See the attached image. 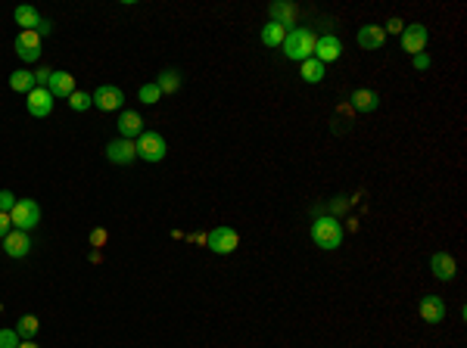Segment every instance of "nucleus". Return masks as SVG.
Returning <instances> with one entry per match:
<instances>
[{
	"instance_id": "nucleus-20",
	"label": "nucleus",
	"mask_w": 467,
	"mask_h": 348,
	"mask_svg": "<svg viewBox=\"0 0 467 348\" xmlns=\"http://www.w3.org/2000/svg\"><path fill=\"white\" fill-rule=\"evenodd\" d=\"M287 32L290 28H284V25H277V22H268V25H262V34H258V41L265 44V47H280L284 44V38H287Z\"/></svg>"
},
{
	"instance_id": "nucleus-12",
	"label": "nucleus",
	"mask_w": 467,
	"mask_h": 348,
	"mask_svg": "<svg viewBox=\"0 0 467 348\" xmlns=\"http://www.w3.org/2000/svg\"><path fill=\"white\" fill-rule=\"evenodd\" d=\"M116 128H119L121 140H138V137L143 134V119H140L138 112H131V109H125V112L119 115Z\"/></svg>"
},
{
	"instance_id": "nucleus-13",
	"label": "nucleus",
	"mask_w": 467,
	"mask_h": 348,
	"mask_svg": "<svg viewBox=\"0 0 467 348\" xmlns=\"http://www.w3.org/2000/svg\"><path fill=\"white\" fill-rule=\"evenodd\" d=\"M4 252L10 258H25L28 252H32V239H28L25 230H10V234L4 236Z\"/></svg>"
},
{
	"instance_id": "nucleus-30",
	"label": "nucleus",
	"mask_w": 467,
	"mask_h": 348,
	"mask_svg": "<svg viewBox=\"0 0 467 348\" xmlns=\"http://www.w3.org/2000/svg\"><path fill=\"white\" fill-rule=\"evenodd\" d=\"M106 239H110V234H106L103 227L91 230V246H93V249H103V246H106Z\"/></svg>"
},
{
	"instance_id": "nucleus-31",
	"label": "nucleus",
	"mask_w": 467,
	"mask_h": 348,
	"mask_svg": "<svg viewBox=\"0 0 467 348\" xmlns=\"http://www.w3.org/2000/svg\"><path fill=\"white\" fill-rule=\"evenodd\" d=\"M402 28H405V22L393 16V19H390V22H386V25H383V34H402Z\"/></svg>"
},
{
	"instance_id": "nucleus-4",
	"label": "nucleus",
	"mask_w": 467,
	"mask_h": 348,
	"mask_svg": "<svg viewBox=\"0 0 467 348\" xmlns=\"http://www.w3.org/2000/svg\"><path fill=\"white\" fill-rule=\"evenodd\" d=\"M206 246H209L215 255H231V252H237V246H240V234L234 227H228V224H218V227L209 230Z\"/></svg>"
},
{
	"instance_id": "nucleus-18",
	"label": "nucleus",
	"mask_w": 467,
	"mask_h": 348,
	"mask_svg": "<svg viewBox=\"0 0 467 348\" xmlns=\"http://www.w3.org/2000/svg\"><path fill=\"white\" fill-rule=\"evenodd\" d=\"M268 13H271V22H277V25H284V28L296 25V6L287 4V0H275L268 6Z\"/></svg>"
},
{
	"instance_id": "nucleus-6",
	"label": "nucleus",
	"mask_w": 467,
	"mask_h": 348,
	"mask_svg": "<svg viewBox=\"0 0 467 348\" xmlns=\"http://www.w3.org/2000/svg\"><path fill=\"white\" fill-rule=\"evenodd\" d=\"M91 97H93V106H97L100 112H116V109L125 106V93H121V87H116V84H100Z\"/></svg>"
},
{
	"instance_id": "nucleus-9",
	"label": "nucleus",
	"mask_w": 467,
	"mask_h": 348,
	"mask_svg": "<svg viewBox=\"0 0 467 348\" xmlns=\"http://www.w3.org/2000/svg\"><path fill=\"white\" fill-rule=\"evenodd\" d=\"M13 50H16L19 60L38 62L41 60V38L34 32H19V38H16V44H13Z\"/></svg>"
},
{
	"instance_id": "nucleus-5",
	"label": "nucleus",
	"mask_w": 467,
	"mask_h": 348,
	"mask_svg": "<svg viewBox=\"0 0 467 348\" xmlns=\"http://www.w3.org/2000/svg\"><path fill=\"white\" fill-rule=\"evenodd\" d=\"M10 221H13V230H32V227H38V221H41V206L34 199H16V206H13V212H10Z\"/></svg>"
},
{
	"instance_id": "nucleus-2",
	"label": "nucleus",
	"mask_w": 467,
	"mask_h": 348,
	"mask_svg": "<svg viewBox=\"0 0 467 348\" xmlns=\"http://www.w3.org/2000/svg\"><path fill=\"white\" fill-rule=\"evenodd\" d=\"M312 243L318 246V249H324V252H334V249H340L343 246V224L336 221V218H318V221L312 224Z\"/></svg>"
},
{
	"instance_id": "nucleus-1",
	"label": "nucleus",
	"mask_w": 467,
	"mask_h": 348,
	"mask_svg": "<svg viewBox=\"0 0 467 348\" xmlns=\"http://www.w3.org/2000/svg\"><path fill=\"white\" fill-rule=\"evenodd\" d=\"M315 44H318V34L312 28H290L284 38V56L287 60H296V62H305L315 56Z\"/></svg>"
},
{
	"instance_id": "nucleus-28",
	"label": "nucleus",
	"mask_w": 467,
	"mask_h": 348,
	"mask_svg": "<svg viewBox=\"0 0 467 348\" xmlns=\"http://www.w3.org/2000/svg\"><path fill=\"white\" fill-rule=\"evenodd\" d=\"M22 339H19L16 330H0V348H16Z\"/></svg>"
},
{
	"instance_id": "nucleus-17",
	"label": "nucleus",
	"mask_w": 467,
	"mask_h": 348,
	"mask_svg": "<svg viewBox=\"0 0 467 348\" xmlns=\"http://www.w3.org/2000/svg\"><path fill=\"white\" fill-rule=\"evenodd\" d=\"M355 41H358V47H362V50H380V47H383V41H386L383 25H362V28H358V34H355Z\"/></svg>"
},
{
	"instance_id": "nucleus-7",
	"label": "nucleus",
	"mask_w": 467,
	"mask_h": 348,
	"mask_svg": "<svg viewBox=\"0 0 467 348\" xmlns=\"http://www.w3.org/2000/svg\"><path fill=\"white\" fill-rule=\"evenodd\" d=\"M427 41H430V32H427V25H405L402 28V50L405 53H412V56H418V53H427Z\"/></svg>"
},
{
	"instance_id": "nucleus-3",
	"label": "nucleus",
	"mask_w": 467,
	"mask_h": 348,
	"mask_svg": "<svg viewBox=\"0 0 467 348\" xmlns=\"http://www.w3.org/2000/svg\"><path fill=\"white\" fill-rule=\"evenodd\" d=\"M134 147H138V159H143V162H162L165 152H169L165 137L156 134V130H143L138 140H134Z\"/></svg>"
},
{
	"instance_id": "nucleus-23",
	"label": "nucleus",
	"mask_w": 467,
	"mask_h": 348,
	"mask_svg": "<svg viewBox=\"0 0 467 348\" xmlns=\"http://www.w3.org/2000/svg\"><path fill=\"white\" fill-rule=\"evenodd\" d=\"M13 16H16V25H22V32H34L41 22V13L34 10V6H16Z\"/></svg>"
},
{
	"instance_id": "nucleus-33",
	"label": "nucleus",
	"mask_w": 467,
	"mask_h": 348,
	"mask_svg": "<svg viewBox=\"0 0 467 348\" xmlns=\"http://www.w3.org/2000/svg\"><path fill=\"white\" fill-rule=\"evenodd\" d=\"M50 32H53V22H50V19H44V16H41V22H38V28H34V34H38V38H44V34H50Z\"/></svg>"
},
{
	"instance_id": "nucleus-32",
	"label": "nucleus",
	"mask_w": 467,
	"mask_h": 348,
	"mask_svg": "<svg viewBox=\"0 0 467 348\" xmlns=\"http://www.w3.org/2000/svg\"><path fill=\"white\" fill-rule=\"evenodd\" d=\"M50 75H53V72H50V69H41V72H34V87H47V84H50Z\"/></svg>"
},
{
	"instance_id": "nucleus-25",
	"label": "nucleus",
	"mask_w": 467,
	"mask_h": 348,
	"mask_svg": "<svg viewBox=\"0 0 467 348\" xmlns=\"http://www.w3.org/2000/svg\"><path fill=\"white\" fill-rule=\"evenodd\" d=\"M38 330H41V323H38V317H34V314H22V317H19V323H16L19 339H32Z\"/></svg>"
},
{
	"instance_id": "nucleus-35",
	"label": "nucleus",
	"mask_w": 467,
	"mask_h": 348,
	"mask_svg": "<svg viewBox=\"0 0 467 348\" xmlns=\"http://www.w3.org/2000/svg\"><path fill=\"white\" fill-rule=\"evenodd\" d=\"M10 230H13V221H10V215H6V212H0V239H4L6 234H10Z\"/></svg>"
},
{
	"instance_id": "nucleus-22",
	"label": "nucleus",
	"mask_w": 467,
	"mask_h": 348,
	"mask_svg": "<svg viewBox=\"0 0 467 348\" xmlns=\"http://www.w3.org/2000/svg\"><path fill=\"white\" fill-rule=\"evenodd\" d=\"M10 87L16 93H25V97H28V93L34 91V75H32V72H25V69L10 72Z\"/></svg>"
},
{
	"instance_id": "nucleus-34",
	"label": "nucleus",
	"mask_w": 467,
	"mask_h": 348,
	"mask_svg": "<svg viewBox=\"0 0 467 348\" xmlns=\"http://www.w3.org/2000/svg\"><path fill=\"white\" fill-rule=\"evenodd\" d=\"M412 62H414V69H418V72H427V69H430V56H427V53L412 56Z\"/></svg>"
},
{
	"instance_id": "nucleus-15",
	"label": "nucleus",
	"mask_w": 467,
	"mask_h": 348,
	"mask_svg": "<svg viewBox=\"0 0 467 348\" xmlns=\"http://www.w3.org/2000/svg\"><path fill=\"white\" fill-rule=\"evenodd\" d=\"M418 314L427 323H442L445 321V302L440 299V295H423L421 304H418Z\"/></svg>"
},
{
	"instance_id": "nucleus-10",
	"label": "nucleus",
	"mask_w": 467,
	"mask_h": 348,
	"mask_svg": "<svg viewBox=\"0 0 467 348\" xmlns=\"http://www.w3.org/2000/svg\"><path fill=\"white\" fill-rule=\"evenodd\" d=\"M106 159H110L112 165H131L134 159H138V147H134V140H112L110 147H106Z\"/></svg>"
},
{
	"instance_id": "nucleus-29",
	"label": "nucleus",
	"mask_w": 467,
	"mask_h": 348,
	"mask_svg": "<svg viewBox=\"0 0 467 348\" xmlns=\"http://www.w3.org/2000/svg\"><path fill=\"white\" fill-rule=\"evenodd\" d=\"M13 206H16V196H13L10 190H0V212L10 215V212H13Z\"/></svg>"
},
{
	"instance_id": "nucleus-27",
	"label": "nucleus",
	"mask_w": 467,
	"mask_h": 348,
	"mask_svg": "<svg viewBox=\"0 0 467 348\" xmlns=\"http://www.w3.org/2000/svg\"><path fill=\"white\" fill-rule=\"evenodd\" d=\"M69 106L75 109V112H84V109L93 106V97H91V93H84V91H75V93L69 97Z\"/></svg>"
},
{
	"instance_id": "nucleus-24",
	"label": "nucleus",
	"mask_w": 467,
	"mask_h": 348,
	"mask_svg": "<svg viewBox=\"0 0 467 348\" xmlns=\"http://www.w3.org/2000/svg\"><path fill=\"white\" fill-rule=\"evenodd\" d=\"M156 84H159L162 93H175L178 87H181V72H178V69H162L159 78H156Z\"/></svg>"
},
{
	"instance_id": "nucleus-8",
	"label": "nucleus",
	"mask_w": 467,
	"mask_h": 348,
	"mask_svg": "<svg viewBox=\"0 0 467 348\" xmlns=\"http://www.w3.org/2000/svg\"><path fill=\"white\" fill-rule=\"evenodd\" d=\"M25 106H28V115H32V119H47V115L53 112V97H50L47 87H34L25 97Z\"/></svg>"
},
{
	"instance_id": "nucleus-36",
	"label": "nucleus",
	"mask_w": 467,
	"mask_h": 348,
	"mask_svg": "<svg viewBox=\"0 0 467 348\" xmlns=\"http://www.w3.org/2000/svg\"><path fill=\"white\" fill-rule=\"evenodd\" d=\"M16 348H38V345H34V342H32V339H22V342H19Z\"/></svg>"
},
{
	"instance_id": "nucleus-19",
	"label": "nucleus",
	"mask_w": 467,
	"mask_h": 348,
	"mask_svg": "<svg viewBox=\"0 0 467 348\" xmlns=\"http://www.w3.org/2000/svg\"><path fill=\"white\" fill-rule=\"evenodd\" d=\"M352 106H355L358 112H374V109L380 106V97L371 87H358V91H352Z\"/></svg>"
},
{
	"instance_id": "nucleus-16",
	"label": "nucleus",
	"mask_w": 467,
	"mask_h": 348,
	"mask_svg": "<svg viewBox=\"0 0 467 348\" xmlns=\"http://www.w3.org/2000/svg\"><path fill=\"white\" fill-rule=\"evenodd\" d=\"M47 91H50V97H66V100H69L72 93H75V75H69V72L56 69L53 75H50Z\"/></svg>"
},
{
	"instance_id": "nucleus-14",
	"label": "nucleus",
	"mask_w": 467,
	"mask_h": 348,
	"mask_svg": "<svg viewBox=\"0 0 467 348\" xmlns=\"http://www.w3.org/2000/svg\"><path fill=\"white\" fill-rule=\"evenodd\" d=\"M430 271H433L436 280L449 283V280H455L458 265H455V258H452L449 252H433V258H430Z\"/></svg>"
},
{
	"instance_id": "nucleus-21",
	"label": "nucleus",
	"mask_w": 467,
	"mask_h": 348,
	"mask_svg": "<svg viewBox=\"0 0 467 348\" xmlns=\"http://www.w3.org/2000/svg\"><path fill=\"white\" fill-rule=\"evenodd\" d=\"M299 75H303V81H305V84H318V81H324V62H318V60L312 56V60L299 62Z\"/></svg>"
},
{
	"instance_id": "nucleus-26",
	"label": "nucleus",
	"mask_w": 467,
	"mask_h": 348,
	"mask_svg": "<svg viewBox=\"0 0 467 348\" xmlns=\"http://www.w3.org/2000/svg\"><path fill=\"white\" fill-rule=\"evenodd\" d=\"M138 97H140V103L153 106V103H159V100H162V91H159V84H156V81H150V84H143V87H140Z\"/></svg>"
},
{
	"instance_id": "nucleus-11",
	"label": "nucleus",
	"mask_w": 467,
	"mask_h": 348,
	"mask_svg": "<svg viewBox=\"0 0 467 348\" xmlns=\"http://www.w3.org/2000/svg\"><path fill=\"white\" fill-rule=\"evenodd\" d=\"M340 53H343V41L336 34H324V38H318V44H315V60L324 65L340 60Z\"/></svg>"
}]
</instances>
